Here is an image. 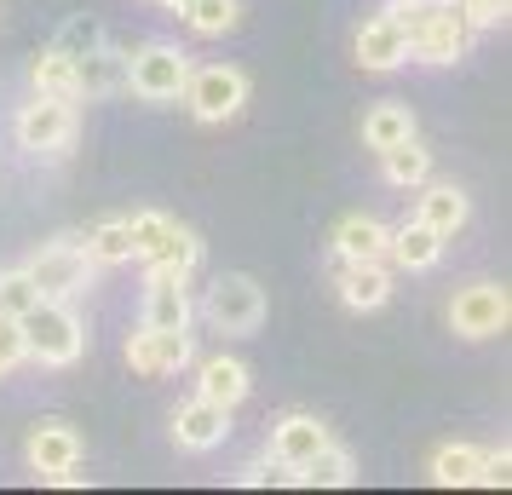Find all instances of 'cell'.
Here are the masks:
<instances>
[{"instance_id": "11", "label": "cell", "mask_w": 512, "mask_h": 495, "mask_svg": "<svg viewBox=\"0 0 512 495\" xmlns=\"http://www.w3.org/2000/svg\"><path fill=\"white\" fill-rule=\"evenodd\" d=\"M351 58H357L363 70H374V75L403 70V64H409V35H403V24H397L392 6L374 12V18H363V29L351 35Z\"/></svg>"}, {"instance_id": "27", "label": "cell", "mask_w": 512, "mask_h": 495, "mask_svg": "<svg viewBox=\"0 0 512 495\" xmlns=\"http://www.w3.org/2000/svg\"><path fill=\"white\" fill-rule=\"evenodd\" d=\"M87 260L93 265H127L133 260V236H127V219H98L93 231H87Z\"/></svg>"}, {"instance_id": "33", "label": "cell", "mask_w": 512, "mask_h": 495, "mask_svg": "<svg viewBox=\"0 0 512 495\" xmlns=\"http://www.w3.org/2000/svg\"><path fill=\"white\" fill-rule=\"evenodd\" d=\"M478 484H489V490H507L512 484V449H484V461H478Z\"/></svg>"}, {"instance_id": "10", "label": "cell", "mask_w": 512, "mask_h": 495, "mask_svg": "<svg viewBox=\"0 0 512 495\" xmlns=\"http://www.w3.org/2000/svg\"><path fill=\"white\" fill-rule=\"evenodd\" d=\"M190 357H196L190 329H150V323H144V329L127 340V369H133V375H144V380L179 375Z\"/></svg>"}, {"instance_id": "6", "label": "cell", "mask_w": 512, "mask_h": 495, "mask_svg": "<svg viewBox=\"0 0 512 495\" xmlns=\"http://www.w3.org/2000/svg\"><path fill=\"white\" fill-rule=\"evenodd\" d=\"M24 271H29V283L41 288V300H75L81 288L93 283V260H87V248L70 242V236L41 242L24 260Z\"/></svg>"}, {"instance_id": "26", "label": "cell", "mask_w": 512, "mask_h": 495, "mask_svg": "<svg viewBox=\"0 0 512 495\" xmlns=\"http://www.w3.org/2000/svg\"><path fill=\"white\" fill-rule=\"evenodd\" d=\"M478 461H484V449L478 444H438L432 449V484H443V490H466V484H478Z\"/></svg>"}, {"instance_id": "22", "label": "cell", "mask_w": 512, "mask_h": 495, "mask_svg": "<svg viewBox=\"0 0 512 495\" xmlns=\"http://www.w3.org/2000/svg\"><path fill=\"white\" fill-rule=\"evenodd\" d=\"M351 478H357V461H351V449L334 444V438L294 472V484H311V490H346Z\"/></svg>"}, {"instance_id": "17", "label": "cell", "mask_w": 512, "mask_h": 495, "mask_svg": "<svg viewBox=\"0 0 512 495\" xmlns=\"http://www.w3.org/2000/svg\"><path fill=\"white\" fill-rule=\"evenodd\" d=\"M248 392H254V369L242 363V357H202V369H196V398H213L225 403V409H236V403H248Z\"/></svg>"}, {"instance_id": "32", "label": "cell", "mask_w": 512, "mask_h": 495, "mask_svg": "<svg viewBox=\"0 0 512 495\" xmlns=\"http://www.w3.org/2000/svg\"><path fill=\"white\" fill-rule=\"evenodd\" d=\"M18 363H29V352H24V329H18V317H0V375H12Z\"/></svg>"}, {"instance_id": "20", "label": "cell", "mask_w": 512, "mask_h": 495, "mask_svg": "<svg viewBox=\"0 0 512 495\" xmlns=\"http://www.w3.org/2000/svg\"><path fill=\"white\" fill-rule=\"evenodd\" d=\"M386 260H392L397 271H432V265L443 260V236L432 231V225L409 219V225H397V231H392V242H386Z\"/></svg>"}, {"instance_id": "30", "label": "cell", "mask_w": 512, "mask_h": 495, "mask_svg": "<svg viewBox=\"0 0 512 495\" xmlns=\"http://www.w3.org/2000/svg\"><path fill=\"white\" fill-rule=\"evenodd\" d=\"M93 47H104V24H98V18H70V24H64V35H58V52L87 58Z\"/></svg>"}, {"instance_id": "12", "label": "cell", "mask_w": 512, "mask_h": 495, "mask_svg": "<svg viewBox=\"0 0 512 495\" xmlns=\"http://www.w3.org/2000/svg\"><path fill=\"white\" fill-rule=\"evenodd\" d=\"M231 438V409L213 398H190L173 409V444L190 449V455H208Z\"/></svg>"}, {"instance_id": "5", "label": "cell", "mask_w": 512, "mask_h": 495, "mask_svg": "<svg viewBox=\"0 0 512 495\" xmlns=\"http://www.w3.org/2000/svg\"><path fill=\"white\" fill-rule=\"evenodd\" d=\"M190 81V52L173 41H150V47L127 52V93H139L144 104H173Z\"/></svg>"}, {"instance_id": "23", "label": "cell", "mask_w": 512, "mask_h": 495, "mask_svg": "<svg viewBox=\"0 0 512 495\" xmlns=\"http://www.w3.org/2000/svg\"><path fill=\"white\" fill-rule=\"evenodd\" d=\"M29 81H35V93H47V98H81V70H75L70 52H58V47L35 52Z\"/></svg>"}, {"instance_id": "25", "label": "cell", "mask_w": 512, "mask_h": 495, "mask_svg": "<svg viewBox=\"0 0 512 495\" xmlns=\"http://www.w3.org/2000/svg\"><path fill=\"white\" fill-rule=\"evenodd\" d=\"M415 139V116H409V104H374L369 116H363V144H369L374 156L380 150H392V144Z\"/></svg>"}, {"instance_id": "7", "label": "cell", "mask_w": 512, "mask_h": 495, "mask_svg": "<svg viewBox=\"0 0 512 495\" xmlns=\"http://www.w3.org/2000/svg\"><path fill=\"white\" fill-rule=\"evenodd\" d=\"M179 98L190 104L196 121L219 127V121L242 116V104H248V75L236 70V64H208V70H190V81H185Z\"/></svg>"}, {"instance_id": "35", "label": "cell", "mask_w": 512, "mask_h": 495, "mask_svg": "<svg viewBox=\"0 0 512 495\" xmlns=\"http://www.w3.org/2000/svg\"><path fill=\"white\" fill-rule=\"evenodd\" d=\"M156 6H185V0H156Z\"/></svg>"}, {"instance_id": "24", "label": "cell", "mask_w": 512, "mask_h": 495, "mask_svg": "<svg viewBox=\"0 0 512 495\" xmlns=\"http://www.w3.org/2000/svg\"><path fill=\"white\" fill-rule=\"evenodd\" d=\"M380 162H386V185H397V190H420L432 179V150L420 139H403L392 150H380Z\"/></svg>"}, {"instance_id": "9", "label": "cell", "mask_w": 512, "mask_h": 495, "mask_svg": "<svg viewBox=\"0 0 512 495\" xmlns=\"http://www.w3.org/2000/svg\"><path fill=\"white\" fill-rule=\"evenodd\" d=\"M512 323V294L501 283H466L449 300V329L461 340H495Z\"/></svg>"}, {"instance_id": "16", "label": "cell", "mask_w": 512, "mask_h": 495, "mask_svg": "<svg viewBox=\"0 0 512 495\" xmlns=\"http://www.w3.org/2000/svg\"><path fill=\"white\" fill-rule=\"evenodd\" d=\"M323 444H328V426L317 421V415H305V409H294V415H282V421L271 426V461L288 467V472H300Z\"/></svg>"}, {"instance_id": "1", "label": "cell", "mask_w": 512, "mask_h": 495, "mask_svg": "<svg viewBox=\"0 0 512 495\" xmlns=\"http://www.w3.org/2000/svg\"><path fill=\"white\" fill-rule=\"evenodd\" d=\"M392 12L403 24V35H409V58L415 64H461L472 52L478 29L461 18L455 0H397Z\"/></svg>"}, {"instance_id": "31", "label": "cell", "mask_w": 512, "mask_h": 495, "mask_svg": "<svg viewBox=\"0 0 512 495\" xmlns=\"http://www.w3.org/2000/svg\"><path fill=\"white\" fill-rule=\"evenodd\" d=\"M461 6V18L472 29H495V24H507V12H512V0H455Z\"/></svg>"}, {"instance_id": "21", "label": "cell", "mask_w": 512, "mask_h": 495, "mask_svg": "<svg viewBox=\"0 0 512 495\" xmlns=\"http://www.w3.org/2000/svg\"><path fill=\"white\" fill-rule=\"evenodd\" d=\"M75 70H81V98H116V93H127V52H116L110 41L93 47L87 58H75Z\"/></svg>"}, {"instance_id": "28", "label": "cell", "mask_w": 512, "mask_h": 495, "mask_svg": "<svg viewBox=\"0 0 512 495\" xmlns=\"http://www.w3.org/2000/svg\"><path fill=\"white\" fill-rule=\"evenodd\" d=\"M179 18H185L196 35H231L236 18H242V0H185Z\"/></svg>"}, {"instance_id": "14", "label": "cell", "mask_w": 512, "mask_h": 495, "mask_svg": "<svg viewBox=\"0 0 512 495\" xmlns=\"http://www.w3.org/2000/svg\"><path fill=\"white\" fill-rule=\"evenodd\" d=\"M190 317H196L190 277H179V271H150V288H144V323H150V329H190Z\"/></svg>"}, {"instance_id": "2", "label": "cell", "mask_w": 512, "mask_h": 495, "mask_svg": "<svg viewBox=\"0 0 512 495\" xmlns=\"http://www.w3.org/2000/svg\"><path fill=\"white\" fill-rule=\"evenodd\" d=\"M18 329H24V352L35 363H47V369H70L87 352V329H81V317L70 311V300H35L18 317Z\"/></svg>"}, {"instance_id": "18", "label": "cell", "mask_w": 512, "mask_h": 495, "mask_svg": "<svg viewBox=\"0 0 512 495\" xmlns=\"http://www.w3.org/2000/svg\"><path fill=\"white\" fill-rule=\"evenodd\" d=\"M415 219H420V225H432V231L449 242L455 231H466V219H472V202H466V190H461V185H432V179H426Z\"/></svg>"}, {"instance_id": "15", "label": "cell", "mask_w": 512, "mask_h": 495, "mask_svg": "<svg viewBox=\"0 0 512 495\" xmlns=\"http://www.w3.org/2000/svg\"><path fill=\"white\" fill-rule=\"evenodd\" d=\"M334 277H340V300L351 311H380L392 300V265L386 260H334Z\"/></svg>"}, {"instance_id": "13", "label": "cell", "mask_w": 512, "mask_h": 495, "mask_svg": "<svg viewBox=\"0 0 512 495\" xmlns=\"http://www.w3.org/2000/svg\"><path fill=\"white\" fill-rule=\"evenodd\" d=\"M24 461H29V472H35V478H47V484H52L58 472L81 467V432H75V426H64V421H41L35 432H29Z\"/></svg>"}, {"instance_id": "19", "label": "cell", "mask_w": 512, "mask_h": 495, "mask_svg": "<svg viewBox=\"0 0 512 495\" xmlns=\"http://www.w3.org/2000/svg\"><path fill=\"white\" fill-rule=\"evenodd\" d=\"M386 242H392V231L374 213H346L334 225V260H386Z\"/></svg>"}, {"instance_id": "4", "label": "cell", "mask_w": 512, "mask_h": 495, "mask_svg": "<svg viewBox=\"0 0 512 495\" xmlns=\"http://www.w3.org/2000/svg\"><path fill=\"white\" fill-rule=\"evenodd\" d=\"M202 323H208L213 334H259V323H265V288L254 283V277H242V271H231V277H219V283L202 294Z\"/></svg>"}, {"instance_id": "8", "label": "cell", "mask_w": 512, "mask_h": 495, "mask_svg": "<svg viewBox=\"0 0 512 495\" xmlns=\"http://www.w3.org/2000/svg\"><path fill=\"white\" fill-rule=\"evenodd\" d=\"M75 98H47L35 93L18 110V121H12V133H18V144H24L29 156H58V150H70L75 144Z\"/></svg>"}, {"instance_id": "29", "label": "cell", "mask_w": 512, "mask_h": 495, "mask_svg": "<svg viewBox=\"0 0 512 495\" xmlns=\"http://www.w3.org/2000/svg\"><path fill=\"white\" fill-rule=\"evenodd\" d=\"M41 300V288L29 283L24 265H12V271H0V317H24L29 306Z\"/></svg>"}, {"instance_id": "3", "label": "cell", "mask_w": 512, "mask_h": 495, "mask_svg": "<svg viewBox=\"0 0 512 495\" xmlns=\"http://www.w3.org/2000/svg\"><path fill=\"white\" fill-rule=\"evenodd\" d=\"M127 236H133V260H144L150 271H179L190 277L196 265H202V242L196 231H185L179 219H167V213L144 208L127 219Z\"/></svg>"}, {"instance_id": "34", "label": "cell", "mask_w": 512, "mask_h": 495, "mask_svg": "<svg viewBox=\"0 0 512 495\" xmlns=\"http://www.w3.org/2000/svg\"><path fill=\"white\" fill-rule=\"evenodd\" d=\"M236 484H248V490H265V484H294V472L277 467V461L265 455V461H248V467L236 472Z\"/></svg>"}]
</instances>
